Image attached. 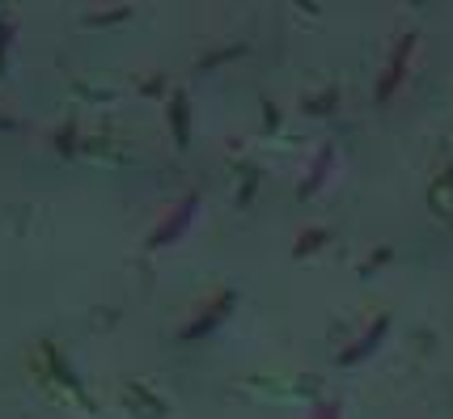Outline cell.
I'll use <instances>...</instances> for the list:
<instances>
[{
  "mask_svg": "<svg viewBox=\"0 0 453 419\" xmlns=\"http://www.w3.org/2000/svg\"><path fill=\"white\" fill-rule=\"evenodd\" d=\"M195 207H199V195H186V199L178 203V212H174V216H170V221H166V225H161V229L153 233V242H148V246L157 250V246L174 242V237H178V233H182L186 225H191V216H195Z\"/></svg>",
  "mask_w": 453,
  "mask_h": 419,
  "instance_id": "obj_1",
  "label": "cell"
},
{
  "mask_svg": "<svg viewBox=\"0 0 453 419\" xmlns=\"http://www.w3.org/2000/svg\"><path fill=\"white\" fill-rule=\"evenodd\" d=\"M233 301H237V297H233V292H221V297H216V301H212V309H208V313H204V318H199V322H191V326H186V331H182V339H199V335H204V331H212V326H216V322H221V318H225V313H229V309H233Z\"/></svg>",
  "mask_w": 453,
  "mask_h": 419,
  "instance_id": "obj_2",
  "label": "cell"
},
{
  "mask_svg": "<svg viewBox=\"0 0 453 419\" xmlns=\"http://www.w3.org/2000/svg\"><path fill=\"white\" fill-rule=\"evenodd\" d=\"M170 119H174V140H178V144H186V97H182V93H174Z\"/></svg>",
  "mask_w": 453,
  "mask_h": 419,
  "instance_id": "obj_3",
  "label": "cell"
},
{
  "mask_svg": "<svg viewBox=\"0 0 453 419\" xmlns=\"http://www.w3.org/2000/svg\"><path fill=\"white\" fill-rule=\"evenodd\" d=\"M9 34H13V26L0 22V72H5V47H9Z\"/></svg>",
  "mask_w": 453,
  "mask_h": 419,
  "instance_id": "obj_4",
  "label": "cell"
},
{
  "mask_svg": "<svg viewBox=\"0 0 453 419\" xmlns=\"http://www.w3.org/2000/svg\"><path fill=\"white\" fill-rule=\"evenodd\" d=\"M229 56H241V47H229V51H216V56H208V60H204V68H208V64H221V60H229Z\"/></svg>",
  "mask_w": 453,
  "mask_h": 419,
  "instance_id": "obj_5",
  "label": "cell"
},
{
  "mask_svg": "<svg viewBox=\"0 0 453 419\" xmlns=\"http://www.w3.org/2000/svg\"><path fill=\"white\" fill-rule=\"evenodd\" d=\"M132 9H115V13H106V17H89V26H97V22H123Z\"/></svg>",
  "mask_w": 453,
  "mask_h": 419,
  "instance_id": "obj_6",
  "label": "cell"
}]
</instances>
